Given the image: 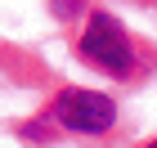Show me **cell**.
<instances>
[{"label": "cell", "mask_w": 157, "mask_h": 148, "mask_svg": "<svg viewBox=\"0 0 157 148\" xmlns=\"http://www.w3.org/2000/svg\"><path fill=\"white\" fill-rule=\"evenodd\" d=\"M72 9H76V0H54V13H59V18H67Z\"/></svg>", "instance_id": "3"}, {"label": "cell", "mask_w": 157, "mask_h": 148, "mask_svg": "<svg viewBox=\"0 0 157 148\" xmlns=\"http://www.w3.org/2000/svg\"><path fill=\"white\" fill-rule=\"evenodd\" d=\"M81 54L112 76H130V67H135V49L112 13H90V23L81 32Z\"/></svg>", "instance_id": "1"}, {"label": "cell", "mask_w": 157, "mask_h": 148, "mask_svg": "<svg viewBox=\"0 0 157 148\" xmlns=\"http://www.w3.org/2000/svg\"><path fill=\"white\" fill-rule=\"evenodd\" d=\"M54 117H59L67 130H81V135H99V130H108L117 108H112L108 94H99V90H63L54 99Z\"/></svg>", "instance_id": "2"}]
</instances>
